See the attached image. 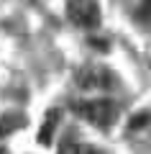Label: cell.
<instances>
[{
    "mask_svg": "<svg viewBox=\"0 0 151 154\" xmlns=\"http://www.w3.org/2000/svg\"><path fill=\"white\" fill-rule=\"evenodd\" d=\"M74 113L82 116L85 121H90L97 128H108L118 116V105L108 98H97V100H80L74 103Z\"/></svg>",
    "mask_w": 151,
    "mask_h": 154,
    "instance_id": "cell-1",
    "label": "cell"
},
{
    "mask_svg": "<svg viewBox=\"0 0 151 154\" xmlns=\"http://www.w3.org/2000/svg\"><path fill=\"white\" fill-rule=\"evenodd\" d=\"M67 13H69V21L77 23V26H82V28H95L100 23L97 0H69Z\"/></svg>",
    "mask_w": 151,
    "mask_h": 154,
    "instance_id": "cell-2",
    "label": "cell"
},
{
    "mask_svg": "<svg viewBox=\"0 0 151 154\" xmlns=\"http://www.w3.org/2000/svg\"><path fill=\"white\" fill-rule=\"evenodd\" d=\"M77 85L85 90H105L110 85V72L103 67H82L77 72Z\"/></svg>",
    "mask_w": 151,
    "mask_h": 154,
    "instance_id": "cell-3",
    "label": "cell"
},
{
    "mask_svg": "<svg viewBox=\"0 0 151 154\" xmlns=\"http://www.w3.org/2000/svg\"><path fill=\"white\" fill-rule=\"evenodd\" d=\"M56 126H59V110H49V116L44 118L41 131H38V141H41V144H51Z\"/></svg>",
    "mask_w": 151,
    "mask_h": 154,
    "instance_id": "cell-4",
    "label": "cell"
},
{
    "mask_svg": "<svg viewBox=\"0 0 151 154\" xmlns=\"http://www.w3.org/2000/svg\"><path fill=\"white\" fill-rule=\"evenodd\" d=\"M21 123H23V118H21V116H13V113L3 116V118H0V139H3V136H8V134H13L18 126H21Z\"/></svg>",
    "mask_w": 151,
    "mask_h": 154,
    "instance_id": "cell-5",
    "label": "cell"
},
{
    "mask_svg": "<svg viewBox=\"0 0 151 154\" xmlns=\"http://www.w3.org/2000/svg\"><path fill=\"white\" fill-rule=\"evenodd\" d=\"M59 154H97L92 146H85L80 141H64L59 146Z\"/></svg>",
    "mask_w": 151,
    "mask_h": 154,
    "instance_id": "cell-6",
    "label": "cell"
},
{
    "mask_svg": "<svg viewBox=\"0 0 151 154\" xmlns=\"http://www.w3.org/2000/svg\"><path fill=\"white\" fill-rule=\"evenodd\" d=\"M136 18H138V23H143L146 28H151V0H141Z\"/></svg>",
    "mask_w": 151,
    "mask_h": 154,
    "instance_id": "cell-7",
    "label": "cell"
},
{
    "mask_svg": "<svg viewBox=\"0 0 151 154\" xmlns=\"http://www.w3.org/2000/svg\"><path fill=\"white\" fill-rule=\"evenodd\" d=\"M0 154H8V152H5V149H0Z\"/></svg>",
    "mask_w": 151,
    "mask_h": 154,
    "instance_id": "cell-8",
    "label": "cell"
}]
</instances>
